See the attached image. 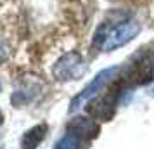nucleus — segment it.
Masks as SVG:
<instances>
[{"label":"nucleus","instance_id":"nucleus-1","mask_svg":"<svg viewBox=\"0 0 154 149\" xmlns=\"http://www.w3.org/2000/svg\"><path fill=\"white\" fill-rule=\"evenodd\" d=\"M87 71L85 57L78 52H68L57 59L52 66V75L57 82H71L82 78Z\"/></svg>","mask_w":154,"mask_h":149},{"label":"nucleus","instance_id":"nucleus-2","mask_svg":"<svg viewBox=\"0 0 154 149\" xmlns=\"http://www.w3.org/2000/svg\"><path fill=\"white\" fill-rule=\"evenodd\" d=\"M118 71H119V66H111V68L102 70L97 76L88 83V85L85 87L82 92L78 94L75 99L71 101L69 111H76V109H80L82 106H85L88 101H92L95 95H99V92H100V90H102V88H104V87L107 85L114 76H116V73H118Z\"/></svg>","mask_w":154,"mask_h":149},{"label":"nucleus","instance_id":"nucleus-3","mask_svg":"<svg viewBox=\"0 0 154 149\" xmlns=\"http://www.w3.org/2000/svg\"><path fill=\"white\" fill-rule=\"evenodd\" d=\"M140 31V24L137 21H126L118 24L116 28H112L107 31L102 49L104 50H114L118 47H123L128 42H132L133 38L137 36V33Z\"/></svg>","mask_w":154,"mask_h":149},{"label":"nucleus","instance_id":"nucleus-4","mask_svg":"<svg viewBox=\"0 0 154 149\" xmlns=\"http://www.w3.org/2000/svg\"><path fill=\"white\" fill-rule=\"evenodd\" d=\"M118 97H119V92H118V88L114 87V88H111L109 92L106 94L104 97H100V99L95 101L92 104V107H88V111L95 118H99V120L109 121L112 118V114H114V107H116Z\"/></svg>","mask_w":154,"mask_h":149},{"label":"nucleus","instance_id":"nucleus-5","mask_svg":"<svg viewBox=\"0 0 154 149\" xmlns=\"http://www.w3.org/2000/svg\"><path fill=\"white\" fill-rule=\"evenodd\" d=\"M99 125L92 118L87 116H76L68 123V132L73 135H76L78 139H85V141H90L95 139L99 135Z\"/></svg>","mask_w":154,"mask_h":149},{"label":"nucleus","instance_id":"nucleus-6","mask_svg":"<svg viewBox=\"0 0 154 149\" xmlns=\"http://www.w3.org/2000/svg\"><path fill=\"white\" fill-rule=\"evenodd\" d=\"M47 130H49V127H47L45 123H40V125L31 127L28 132H26V134L23 135V139H21V147H23V149H36L38 146H40V142L45 139Z\"/></svg>","mask_w":154,"mask_h":149},{"label":"nucleus","instance_id":"nucleus-7","mask_svg":"<svg viewBox=\"0 0 154 149\" xmlns=\"http://www.w3.org/2000/svg\"><path fill=\"white\" fill-rule=\"evenodd\" d=\"M152 73H154V59L151 56H146L137 63V68H135V73H133L132 78L137 85H144V83L152 80Z\"/></svg>","mask_w":154,"mask_h":149},{"label":"nucleus","instance_id":"nucleus-8","mask_svg":"<svg viewBox=\"0 0 154 149\" xmlns=\"http://www.w3.org/2000/svg\"><path fill=\"white\" fill-rule=\"evenodd\" d=\"M56 149H80V139L73 134L64 135L63 139L57 142Z\"/></svg>","mask_w":154,"mask_h":149},{"label":"nucleus","instance_id":"nucleus-9","mask_svg":"<svg viewBox=\"0 0 154 149\" xmlns=\"http://www.w3.org/2000/svg\"><path fill=\"white\" fill-rule=\"evenodd\" d=\"M7 59V50H5V47L0 43V63H4Z\"/></svg>","mask_w":154,"mask_h":149},{"label":"nucleus","instance_id":"nucleus-10","mask_svg":"<svg viewBox=\"0 0 154 149\" xmlns=\"http://www.w3.org/2000/svg\"><path fill=\"white\" fill-rule=\"evenodd\" d=\"M2 120H4V116H2V111H0V125H2Z\"/></svg>","mask_w":154,"mask_h":149},{"label":"nucleus","instance_id":"nucleus-11","mask_svg":"<svg viewBox=\"0 0 154 149\" xmlns=\"http://www.w3.org/2000/svg\"><path fill=\"white\" fill-rule=\"evenodd\" d=\"M0 87H2V85H0Z\"/></svg>","mask_w":154,"mask_h":149}]
</instances>
